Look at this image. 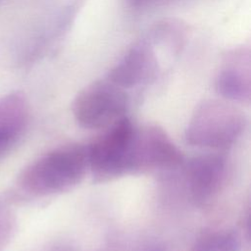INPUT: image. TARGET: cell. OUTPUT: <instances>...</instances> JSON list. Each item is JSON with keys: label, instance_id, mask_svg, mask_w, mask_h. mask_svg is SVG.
<instances>
[{"label": "cell", "instance_id": "obj_1", "mask_svg": "<svg viewBox=\"0 0 251 251\" xmlns=\"http://www.w3.org/2000/svg\"><path fill=\"white\" fill-rule=\"evenodd\" d=\"M88 171L86 146L57 147L28 164L18 177V185L33 196H50L69 191L82 181Z\"/></svg>", "mask_w": 251, "mask_h": 251}, {"label": "cell", "instance_id": "obj_2", "mask_svg": "<svg viewBox=\"0 0 251 251\" xmlns=\"http://www.w3.org/2000/svg\"><path fill=\"white\" fill-rule=\"evenodd\" d=\"M246 125L244 113L230 102L206 100L194 110L185 129V140L200 148L226 149L237 141Z\"/></svg>", "mask_w": 251, "mask_h": 251}, {"label": "cell", "instance_id": "obj_3", "mask_svg": "<svg viewBox=\"0 0 251 251\" xmlns=\"http://www.w3.org/2000/svg\"><path fill=\"white\" fill-rule=\"evenodd\" d=\"M135 126L126 116L104 128L86 146L88 170L96 181H108L130 175L131 144Z\"/></svg>", "mask_w": 251, "mask_h": 251}, {"label": "cell", "instance_id": "obj_4", "mask_svg": "<svg viewBox=\"0 0 251 251\" xmlns=\"http://www.w3.org/2000/svg\"><path fill=\"white\" fill-rule=\"evenodd\" d=\"M129 98L125 89L107 80H95L75 97L72 111L83 128L104 129L126 116Z\"/></svg>", "mask_w": 251, "mask_h": 251}, {"label": "cell", "instance_id": "obj_5", "mask_svg": "<svg viewBox=\"0 0 251 251\" xmlns=\"http://www.w3.org/2000/svg\"><path fill=\"white\" fill-rule=\"evenodd\" d=\"M182 152L167 131L155 124L135 126L130 157V175L176 169L183 162Z\"/></svg>", "mask_w": 251, "mask_h": 251}, {"label": "cell", "instance_id": "obj_6", "mask_svg": "<svg viewBox=\"0 0 251 251\" xmlns=\"http://www.w3.org/2000/svg\"><path fill=\"white\" fill-rule=\"evenodd\" d=\"M227 176L226 159L220 154H203L189 160L185 166L184 180L190 198L204 204L222 190Z\"/></svg>", "mask_w": 251, "mask_h": 251}, {"label": "cell", "instance_id": "obj_7", "mask_svg": "<svg viewBox=\"0 0 251 251\" xmlns=\"http://www.w3.org/2000/svg\"><path fill=\"white\" fill-rule=\"evenodd\" d=\"M250 62L249 48L241 47L226 52L215 80L217 93L228 102H249L251 96Z\"/></svg>", "mask_w": 251, "mask_h": 251}, {"label": "cell", "instance_id": "obj_8", "mask_svg": "<svg viewBox=\"0 0 251 251\" xmlns=\"http://www.w3.org/2000/svg\"><path fill=\"white\" fill-rule=\"evenodd\" d=\"M157 67L154 52L146 43L133 46L109 72L108 80L126 89L147 81Z\"/></svg>", "mask_w": 251, "mask_h": 251}, {"label": "cell", "instance_id": "obj_9", "mask_svg": "<svg viewBox=\"0 0 251 251\" xmlns=\"http://www.w3.org/2000/svg\"><path fill=\"white\" fill-rule=\"evenodd\" d=\"M29 107L21 92H11L0 98V153L23 134L27 126Z\"/></svg>", "mask_w": 251, "mask_h": 251}, {"label": "cell", "instance_id": "obj_10", "mask_svg": "<svg viewBox=\"0 0 251 251\" xmlns=\"http://www.w3.org/2000/svg\"><path fill=\"white\" fill-rule=\"evenodd\" d=\"M241 238L233 229H216L203 233L189 251H240Z\"/></svg>", "mask_w": 251, "mask_h": 251}, {"label": "cell", "instance_id": "obj_11", "mask_svg": "<svg viewBox=\"0 0 251 251\" xmlns=\"http://www.w3.org/2000/svg\"><path fill=\"white\" fill-rule=\"evenodd\" d=\"M99 251H165L155 239L137 235L113 238Z\"/></svg>", "mask_w": 251, "mask_h": 251}, {"label": "cell", "instance_id": "obj_12", "mask_svg": "<svg viewBox=\"0 0 251 251\" xmlns=\"http://www.w3.org/2000/svg\"><path fill=\"white\" fill-rule=\"evenodd\" d=\"M15 221L13 216L6 211L0 210V251L7 245L13 235Z\"/></svg>", "mask_w": 251, "mask_h": 251}, {"label": "cell", "instance_id": "obj_13", "mask_svg": "<svg viewBox=\"0 0 251 251\" xmlns=\"http://www.w3.org/2000/svg\"><path fill=\"white\" fill-rule=\"evenodd\" d=\"M129 3L133 6H140V5H144V4H147L148 2L150 1H153V0H128Z\"/></svg>", "mask_w": 251, "mask_h": 251}, {"label": "cell", "instance_id": "obj_14", "mask_svg": "<svg viewBox=\"0 0 251 251\" xmlns=\"http://www.w3.org/2000/svg\"><path fill=\"white\" fill-rule=\"evenodd\" d=\"M56 251H70V250L67 249V248H59V249L56 250Z\"/></svg>", "mask_w": 251, "mask_h": 251}]
</instances>
